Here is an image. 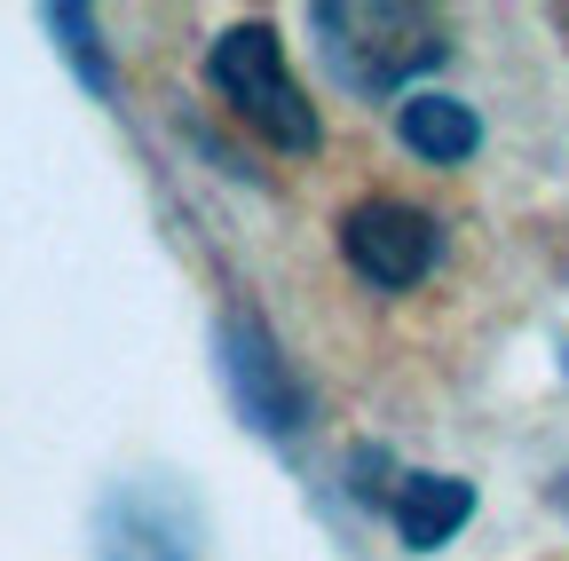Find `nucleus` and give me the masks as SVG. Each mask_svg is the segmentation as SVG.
<instances>
[{
    "instance_id": "7ed1b4c3",
    "label": "nucleus",
    "mask_w": 569,
    "mask_h": 561,
    "mask_svg": "<svg viewBox=\"0 0 569 561\" xmlns=\"http://www.w3.org/2000/svg\"><path fill=\"white\" fill-rule=\"evenodd\" d=\"M340 261L380 293H411L443 261V230H436V214H419L403 198H365L340 214Z\"/></svg>"
},
{
    "instance_id": "423d86ee",
    "label": "nucleus",
    "mask_w": 569,
    "mask_h": 561,
    "mask_svg": "<svg viewBox=\"0 0 569 561\" xmlns=\"http://www.w3.org/2000/svg\"><path fill=\"white\" fill-rule=\"evenodd\" d=\"M467 514H475V482H459V474H403L396 482V507H388V522H396V538L411 553L451 545L467 530Z\"/></svg>"
},
{
    "instance_id": "0eeeda50",
    "label": "nucleus",
    "mask_w": 569,
    "mask_h": 561,
    "mask_svg": "<svg viewBox=\"0 0 569 561\" xmlns=\"http://www.w3.org/2000/svg\"><path fill=\"white\" fill-rule=\"evenodd\" d=\"M396 134H403V151L427 159V167H459L482 151V119L459 103V96H436V88H419L396 103Z\"/></svg>"
},
{
    "instance_id": "f03ea898",
    "label": "nucleus",
    "mask_w": 569,
    "mask_h": 561,
    "mask_svg": "<svg viewBox=\"0 0 569 561\" xmlns=\"http://www.w3.org/2000/svg\"><path fill=\"white\" fill-rule=\"evenodd\" d=\"M206 80H213V96L230 103V119H238V127H253L261 143L293 151V159H309V151L325 143L317 103L301 96L293 63H284V40H277L269 24H238V32H222V40H213V56H206Z\"/></svg>"
},
{
    "instance_id": "39448f33",
    "label": "nucleus",
    "mask_w": 569,
    "mask_h": 561,
    "mask_svg": "<svg viewBox=\"0 0 569 561\" xmlns=\"http://www.w3.org/2000/svg\"><path fill=\"white\" fill-rule=\"evenodd\" d=\"M103 561H198V522L167 482H119L96 514Z\"/></svg>"
},
{
    "instance_id": "1a4fd4ad",
    "label": "nucleus",
    "mask_w": 569,
    "mask_h": 561,
    "mask_svg": "<svg viewBox=\"0 0 569 561\" xmlns=\"http://www.w3.org/2000/svg\"><path fill=\"white\" fill-rule=\"evenodd\" d=\"M561 514H569V490H561Z\"/></svg>"
},
{
    "instance_id": "6e6552de",
    "label": "nucleus",
    "mask_w": 569,
    "mask_h": 561,
    "mask_svg": "<svg viewBox=\"0 0 569 561\" xmlns=\"http://www.w3.org/2000/svg\"><path fill=\"white\" fill-rule=\"evenodd\" d=\"M40 24L56 32V48L71 56V72H80L96 96H111V88H119V72H111V56H103V40H96V17H88V9H71V0H63V9H48Z\"/></svg>"
},
{
    "instance_id": "20e7f679",
    "label": "nucleus",
    "mask_w": 569,
    "mask_h": 561,
    "mask_svg": "<svg viewBox=\"0 0 569 561\" xmlns=\"http://www.w3.org/2000/svg\"><path fill=\"white\" fill-rule=\"evenodd\" d=\"M213 348H222V380H230V403H238L246 428L293 435L309 419V388H301L293 357L277 348V332L261 317H222V340H213Z\"/></svg>"
},
{
    "instance_id": "f257e3e1",
    "label": "nucleus",
    "mask_w": 569,
    "mask_h": 561,
    "mask_svg": "<svg viewBox=\"0 0 569 561\" xmlns=\"http://www.w3.org/2000/svg\"><path fill=\"white\" fill-rule=\"evenodd\" d=\"M309 32H317V56L325 72L348 88V96H419V80L443 63L451 32L436 9L419 0H317L309 9Z\"/></svg>"
}]
</instances>
